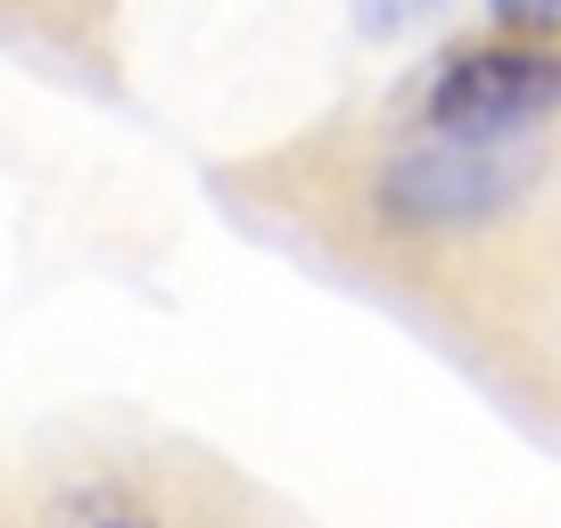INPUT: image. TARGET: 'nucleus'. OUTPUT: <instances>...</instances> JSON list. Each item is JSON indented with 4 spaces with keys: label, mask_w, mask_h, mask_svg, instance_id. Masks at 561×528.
Wrapping results in <instances>:
<instances>
[{
    "label": "nucleus",
    "mask_w": 561,
    "mask_h": 528,
    "mask_svg": "<svg viewBox=\"0 0 561 528\" xmlns=\"http://www.w3.org/2000/svg\"><path fill=\"white\" fill-rule=\"evenodd\" d=\"M58 528H158L149 512L133 504V495H116V487H91V495H75L67 512H58Z\"/></svg>",
    "instance_id": "obj_3"
},
{
    "label": "nucleus",
    "mask_w": 561,
    "mask_h": 528,
    "mask_svg": "<svg viewBox=\"0 0 561 528\" xmlns=\"http://www.w3.org/2000/svg\"><path fill=\"white\" fill-rule=\"evenodd\" d=\"M495 18L520 34H561V0H495Z\"/></svg>",
    "instance_id": "obj_5"
},
{
    "label": "nucleus",
    "mask_w": 561,
    "mask_h": 528,
    "mask_svg": "<svg viewBox=\"0 0 561 528\" xmlns=\"http://www.w3.org/2000/svg\"><path fill=\"white\" fill-rule=\"evenodd\" d=\"M561 107V58L537 50H462L430 91V124L455 141H504Z\"/></svg>",
    "instance_id": "obj_1"
},
{
    "label": "nucleus",
    "mask_w": 561,
    "mask_h": 528,
    "mask_svg": "<svg viewBox=\"0 0 561 528\" xmlns=\"http://www.w3.org/2000/svg\"><path fill=\"white\" fill-rule=\"evenodd\" d=\"M438 9V0H355V25L364 34H404V25H421Z\"/></svg>",
    "instance_id": "obj_4"
},
{
    "label": "nucleus",
    "mask_w": 561,
    "mask_h": 528,
    "mask_svg": "<svg viewBox=\"0 0 561 528\" xmlns=\"http://www.w3.org/2000/svg\"><path fill=\"white\" fill-rule=\"evenodd\" d=\"M512 182H520V158L495 165V141H455V133H438V149H430V158H404V174L388 182V191H397L404 207H421V215H462V207L504 198Z\"/></svg>",
    "instance_id": "obj_2"
}]
</instances>
